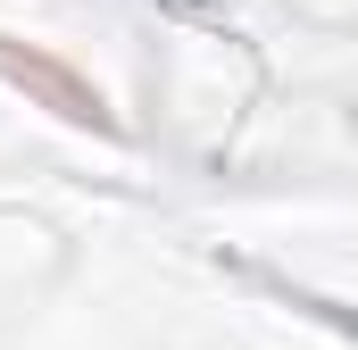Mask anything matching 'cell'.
<instances>
[{
  "label": "cell",
  "mask_w": 358,
  "mask_h": 350,
  "mask_svg": "<svg viewBox=\"0 0 358 350\" xmlns=\"http://www.w3.org/2000/svg\"><path fill=\"white\" fill-rule=\"evenodd\" d=\"M342 326H350V334H358V317H342Z\"/></svg>",
  "instance_id": "cell-1"
}]
</instances>
